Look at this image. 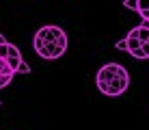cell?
Instances as JSON below:
<instances>
[{
	"mask_svg": "<svg viewBox=\"0 0 149 130\" xmlns=\"http://www.w3.org/2000/svg\"><path fill=\"white\" fill-rule=\"evenodd\" d=\"M123 7H125V9H132V11H136V2H123Z\"/></svg>",
	"mask_w": 149,
	"mask_h": 130,
	"instance_id": "cell-9",
	"label": "cell"
},
{
	"mask_svg": "<svg viewBox=\"0 0 149 130\" xmlns=\"http://www.w3.org/2000/svg\"><path fill=\"white\" fill-rule=\"evenodd\" d=\"M115 48H117V50H125L127 54H132L134 59H145L143 44H141L136 37H132V35H127V37L121 39V41H115ZM145 61H147V59H145Z\"/></svg>",
	"mask_w": 149,
	"mask_h": 130,
	"instance_id": "cell-5",
	"label": "cell"
},
{
	"mask_svg": "<svg viewBox=\"0 0 149 130\" xmlns=\"http://www.w3.org/2000/svg\"><path fill=\"white\" fill-rule=\"evenodd\" d=\"M0 76H9V78H15V70L7 63L4 59H0Z\"/></svg>",
	"mask_w": 149,
	"mask_h": 130,
	"instance_id": "cell-7",
	"label": "cell"
},
{
	"mask_svg": "<svg viewBox=\"0 0 149 130\" xmlns=\"http://www.w3.org/2000/svg\"><path fill=\"white\" fill-rule=\"evenodd\" d=\"M35 37L43 39L45 44H54V46H61V48H67L69 46V39H67V33H65L61 26H41L37 30V35Z\"/></svg>",
	"mask_w": 149,
	"mask_h": 130,
	"instance_id": "cell-3",
	"label": "cell"
},
{
	"mask_svg": "<svg viewBox=\"0 0 149 130\" xmlns=\"http://www.w3.org/2000/svg\"><path fill=\"white\" fill-rule=\"evenodd\" d=\"M0 59H4L9 65L15 70V74H30L28 63L22 59V52H19L17 46L9 44L4 35H0Z\"/></svg>",
	"mask_w": 149,
	"mask_h": 130,
	"instance_id": "cell-2",
	"label": "cell"
},
{
	"mask_svg": "<svg viewBox=\"0 0 149 130\" xmlns=\"http://www.w3.org/2000/svg\"><path fill=\"white\" fill-rule=\"evenodd\" d=\"M11 80L13 78H9V76H0V89H7V87L11 85Z\"/></svg>",
	"mask_w": 149,
	"mask_h": 130,
	"instance_id": "cell-8",
	"label": "cell"
},
{
	"mask_svg": "<svg viewBox=\"0 0 149 130\" xmlns=\"http://www.w3.org/2000/svg\"><path fill=\"white\" fill-rule=\"evenodd\" d=\"M33 48L41 59H45V61L61 59V56L67 52V48H61V46H54V44H45V41L39 39V37H33Z\"/></svg>",
	"mask_w": 149,
	"mask_h": 130,
	"instance_id": "cell-4",
	"label": "cell"
},
{
	"mask_svg": "<svg viewBox=\"0 0 149 130\" xmlns=\"http://www.w3.org/2000/svg\"><path fill=\"white\" fill-rule=\"evenodd\" d=\"M95 87L108 98H119L130 87V74L121 63H106L97 70Z\"/></svg>",
	"mask_w": 149,
	"mask_h": 130,
	"instance_id": "cell-1",
	"label": "cell"
},
{
	"mask_svg": "<svg viewBox=\"0 0 149 130\" xmlns=\"http://www.w3.org/2000/svg\"><path fill=\"white\" fill-rule=\"evenodd\" d=\"M127 35L136 37L141 44H149V24H141V26H134Z\"/></svg>",
	"mask_w": 149,
	"mask_h": 130,
	"instance_id": "cell-6",
	"label": "cell"
}]
</instances>
